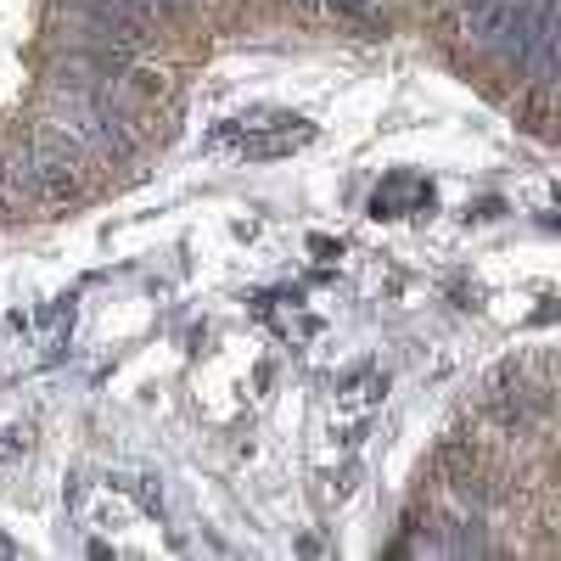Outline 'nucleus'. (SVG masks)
<instances>
[{
  "instance_id": "nucleus-1",
  "label": "nucleus",
  "mask_w": 561,
  "mask_h": 561,
  "mask_svg": "<svg viewBox=\"0 0 561 561\" xmlns=\"http://www.w3.org/2000/svg\"><path fill=\"white\" fill-rule=\"evenodd\" d=\"M28 152H34V174H39V197H45V208L79 203V197H84V169H90V158L73 147V140H68L51 118L34 129Z\"/></svg>"
},
{
  "instance_id": "nucleus-2",
  "label": "nucleus",
  "mask_w": 561,
  "mask_h": 561,
  "mask_svg": "<svg viewBox=\"0 0 561 561\" xmlns=\"http://www.w3.org/2000/svg\"><path fill=\"white\" fill-rule=\"evenodd\" d=\"M0 208H7V214H23V208H45L28 140H18V147H12L7 158H0Z\"/></svg>"
},
{
  "instance_id": "nucleus-3",
  "label": "nucleus",
  "mask_w": 561,
  "mask_h": 561,
  "mask_svg": "<svg viewBox=\"0 0 561 561\" xmlns=\"http://www.w3.org/2000/svg\"><path fill=\"white\" fill-rule=\"evenodd\" d=\"M382 388H388V382H382V377H370V370H365V377H354V382H348L343 404H370V399H377Z\"/></svg>"
},
{
  "instance_id": "nucleus-4",
  "label": "nucleus",
  "mask_w": 561,
  "mask_h": 561,
  "mask_svg": "<svg viewBox=\"0 0 561 561\" xmlns=\"http://www.w3.org/2000/svg\"><path fill=\"white\" fill-rule=\"evenodd\" d=\"M304 7H314V0H304Z\"/></svg>"
}]
</instances>
